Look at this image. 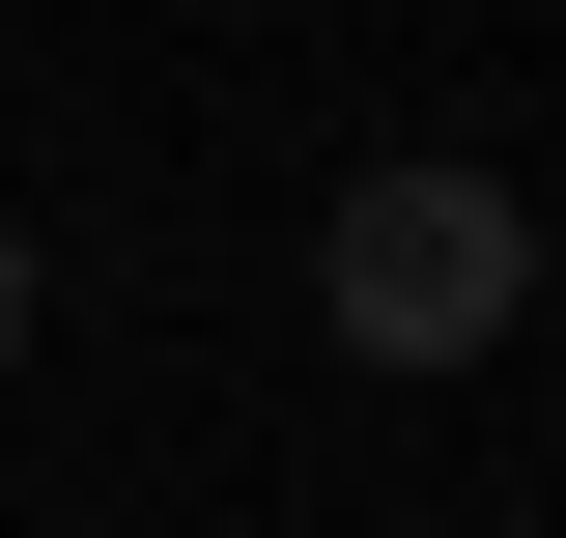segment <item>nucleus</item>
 Here are the masks:
<instances>
[{"instance_id":"obj_1","label":"nucleus","mask_w":566,"mask_h":538,"mask_svg":"<svg viewBox=\"0 0 566 538\" xmlns=\"http://www.w3.org/2000/svg\"><path fill=\"white\" fill-rule=\"evenodd\" d=\"M312 312H340V369H482L538 312V199L510 170H368L340 256H312Z\"/></svg>"},{"instance_id":"obj_2","label":"nucleus","mask_w":566,"mask_h":538,"mask_svg":"<svg viewBox=\"0 0 566 538\" xmlns=\"http://www.w3.org/2000/svg\"><path fill=\"white\" fill-rule=\"evenodd\" d=\"M0 369H29V227H0Z\"/></svg>"}]
</instances>
